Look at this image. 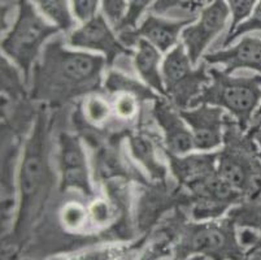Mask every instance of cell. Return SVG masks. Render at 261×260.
Instances as JSON below:
<instances>
[{"instance_id":"7c38bea8","label":"cell","mask_w":261,"mask_h":260,"mask_svg":"<svg viewBox=\"0 0 261 260\" xmlns=\"http://www.w3.org/2000/svg\"><path fill=\"white\" fill-rule=\"evenodd\" d=\"M194 20L195 17L182 21H169L153 14H148L139 29H127L120 32V40L125 46H130L137 43L139 38H144L161 52H167L168 50L178 44V35L182 28L190 25Z\"/></svg>"},{"instance_id":"83f0119b","label":"cell","mask_w":261,"mask_h":260,"mask_svg":"<svg viewBox=\"0 0 261 260\" xmlns=\"http://www.w3.org/2000/svg\"><path fill=\"white\" fill-rule=\"evenodd\" d=\"M85 111H86V116L89 117L90 121H94V123H103V121L107 120V117H108L109 106L107 104V102H104L100 98L92 97L87 100Z\"/></svg>"},{"instance_id":"8fae6325","label":"cell","mask_w":261,"mask_h":260,"mask_svg":"<svg viewBox=\"0 0 261 260\" xmlns=\"http://www.w3.org/2000/svg\"><path fill=\"white\" fill-rule=\"evenodd\" d=\"M109 25L111 23L107 22L104 16L96 14L84 26L74 30L68 38V43L73 47L103 52L107 64L112 65L120 55H133V51L117 39Z\"/></svg>"},{"instance_id":"d6a6232c","label":"cell","mask_w":261,"mask_h":260,"mask_svg":"<svg viewBox=\"0 0 261 260\" xmlns=\"http://www.w3.org/2000/svg\"><path fill=\"white\" fill-rule=\"evenodd\" d=\"M253 120H255L257 124L261 121V104H260V107L257 108V111H256L255 116H253Z\"/></svg>"},{"instance_id":"484cf974","label":"cell","mask_w":261,"mask_h":260,"mask_svg":"<svg viewBox=\"0 0 261 260\" xmlns=\"http://www.w3.org/2000/svg\"><path fill=\"white\" fill-rule=\"evenodd\" d=\"M86 218V208L80 203L66 204L61 212V220H63L64 225L70 229H77L84 225Z\"/></svg>"},{"instance_id":"7402d4cb","label":"cell","mask_w":261,"mask_h":260,"mask_svg":"<svg viewBox=\"0 0 261 260\" xmlns=\"http://www.w3.org/2000/svg\"><path fill=\"white\" fill-rule=\"evenodd\" d=\"M204 0H155L151 7V12L156 14L177 13V12H189L194 14L201 8Z\"/></svg>"},{"instance_id":"277c9868","label":"cell","mask_w":261,"mask_h":260,"mask_svg":"<svg viewBox=\"0 0 261 260\" xmlns=\"http://www.w3.org/2000/svg\"><path fill=\"white\" fill-rule=\"evenodd\" d=\"M226 132L224 135L225 147L218 152L217 172L220 177L232 189L251 200L261 194V159L257 149H253L250 137H242L243 132L226 119Z\"/></svg>"},{"instance_id":"f546056e","label":"cell","mask_w":261,"mask_h":260,"mask_svg":"<svg viewBox=\"0 0 261 260\" xmlns=\"http://www.w3.org/2000/svg\"><path fill=\"white\" fill-rule=\"evenodd\" d=\"M116 113L122 119H129L132 117L133 114L137 111V100L135 98H133L132 95L125 92L123 95H121L117 100H116L115 104Z\"/></svg>"},{"instance_id":"9c48e42d","label":"cell","mask_w":261,"mask_h":260,"mask_svg":"<svg viewBox=\"0 0 261 260\" xmlns=\"http://www.w3.org/2000/svg\"><path fill=\"white\" fill-rule=\"evenodd\" d=\"M59 169L61 182L60 190H75L85 197H94V189L90 182L86 154L80 138L69 133L59 135Z\"/></svg>"},{"instance_id":"2e32d148","label":"cell","mask_w":261,"mask_h":260,"mask_svg":"<svg viewBox=\"0 0 261 260\" xmlns=\"http://www.w3.org/2000/svg\"><path fill=\"white\" fill-rule=\"evenodd\" d=\"M170 169L173 175L181 185L190 187L194 183L215 175L217 172L218 152L216 154H195L179 157V155L172 154L167 150Z\"/></svg>"},{"instance_id":"4dcf8cb0","label":"cell","mask_w":261,"mask_h":260,"mask_svg":"<svg viewBox=\"0 0 261 260\" xmlns=\"http://www.w3.org/2000/svg\"><path fill=\"white\" fill-rule=\"evenodd\" d=\"M90 214H91L92 220L98 225L106 224L109 220V216H111V212H109V208L106 202H95L92 204L91 209H90Z\"/></svg>"},{"instance_id":"4fadbf2b","label":"cell","mask_w":261,"mask_h":260,"mask_svg":"<svg viewBox=\"0 0 261 260\" xmlns=\"http://www.w3.org/2000/svg\"><path fill=\"white\" fill-rule=\"evenodd\" d=\"M15 133L2 130V241H6L12 229L16 206L15 160L17 146Z\"/></svg>"},{"instance_id":"cb8c5ba5","label":"cell","mask_w":261,"mask_h":260,"mask_svg":"<svg viewBox=\"0 0 261 260\" xmlns=\"http://www.w3.org/2000/svg\"><path fill=\"white\" fill-rule=\"evenodd\" d=\"M211 2V0H208ZM258 0H226V3L229 4L230 13H231V25H230V30L227 33L226 37L231 35L234 33L238 25L243 22L244 20L250 17L251 13L255 9L256 4Z\"/></svg>"},{"instance_id":"6da1fadb","label":"cell","mask_w":261,"mask_h":260,"mask_svg":"<svg viewBox=\"0 0 261 260\" xmlns=\"http://www.w3.org/2000/svg\"><path fill=\"white\" fill-rule=\"evenodd\" d=\"M107 59L64 49L60 39L44 47L42 59L33 68L32 98L49 106L61 104L100 90Z\"/></svg>"},{"instance_id":"7a4b0ae2","label":"cell","mask_w":261,"mask_h":260,"mask_svg":"<svg viewBox=\"0 0 261 260\" xmlns=\"http://www.w3.org/2000/svg\"><path fill=\"white\" fill-rule=\"evenodd\" d=\"M48 119L46 112L40 111L32 134L26 140L18 173L20 202L13 228L17 241L23 240L37 220L52 185V172L48 163Z\"/></svg>"},{"instance_id":"9a60e30c","label":"cell","mask_w":261,"mask_h":260,"mask_svg":"<svg viewBox=\"0 0 261 260\" xmlns=\"http://www.w3.org/2000/svg\"><path fill=\"white\" fill-rule=\"evenodd\" d=\"M204 60L208 64H221L229 75L242 68L252 69L261 75V38L244 37L231 49L204 55Z\"/></svg>"},{"instance_id":"ba28073f","label":"cell","mask_w":261,"mask_h":260,"mask_svg":"<svg viewBox=\"0 0 261 260\" xmlns=\"http://www.w3.org/2000/svg\"><path fill=\"white\" fill-rule=\"evenodd\" d=\"M229 14L230 8L226 0H211L201 11L198 22L182 30V43L194 65L199 63L213 38L224 30Z\"/></svg>"},{"instance_id":"603a6c76","label":"cell","mask_w":261,"mask_h":260,"mask_svg":"<svg viewBox=\"0 0 261 260\" xmlns=\"http://www.w3.org/2000/svg\"><path fill=\"white\" fill-rule=\"evenodd\" d=\"M101 9L116 32H120L127 13V0H101Z\"/></svg>"},{"instance_id":"30bf717a","label":"cell","mask_w":261,"mask_h":260,"mask_svg":"<svg viewBox=\"0 0 261 260\" xmlns=\"http://www.w3.org/2000/svg\"><path fill=\"white\" fill-rule=\"evenodd\" d=\"M182 119L190 126L194 138V149L211 151L224 142V124L226 117L221 107L199 104L196 107L179 109Z\"/></svg>"},{"instance_id":"4316f807","label":"cell","mask_w":261,"mask_h":260,"mask_svg":"<svg viewBox=\"0 0 261 260\" xmlns=\"http://www.w3.org/2000/svg\"><path fill=\"white\" fill-rule=\"evenodd\" d=\"M152 0H127V13L123 20L120 32L127 30V29H134L143 12L148 8ZM118 32V33H120Z\"/></svg>"},{"instance_id":"f1b7e54d","label":"cell","mask_w":261,"mask_h":260,"mask_svg":"<svg viewBox=\"0 0 261 260\" xmlns=\"http://www.w3.org/2000/svg\"><path fill=\"white\" fill-rule=\"evenodd\" d=\"M75 17L82 22L91 20L96 16L99 0H72Z\"/></svg>"},{"instance_id":"ffe728a7","label":"cell","mask_w":261,"mask_h":260,"mask_svg":"<svg viewBox=\"0 0 261 260\" xmlns=\"http://www.w3.org/2000/svg\"><path fill=\"white\" fill-rule=\"evenodd\" d=\"M35 3L42 13L63 32H69L74 26L68 0H35Z\"/></svg>"},{"instance_id":"1f68e13d","label":"cell","mask_w":261,"mask_h":260,"mask_svg":"<svg viewBox=\"0 0 261 260\" xmlns=\"http://www.w3.org/2000/svg\"><path fill=\"white\" fill-rule=\"evenodd\" d=\"M251 135L255 138L256 143H257V155L261 159V129L260 128H253V130L251 132Z\"/></svg>"},{"instance_id":"44dd1931","label":"cell","mask_w":261,"mask_h":260,"mask_svg":"<svg viewBox=\"0 0 261 260\" xmlns=\"http://www.w3.org/2000/svg\"><path fill=\"white\" fill-rule=\"evenodd\" d=\"M106 87L111 92L125 91L127 94H134L135 97L142 98V99H148V98L158 99L159 98L151 90L142 86L141 83H138L133 78L125 77V76L120 75V73H111L106 82Z\"/></svg>"},{"instance_id":"ac0fdd59","label":"cell","mask_w":261,"mask_h":260,"mask_svg":"<svg viewBox=\"0 0 261 260\" xmlns=\"http://www.w3.org/2000/svg\"><path fill=\"white\" fill-rule=\"evenodd\" d=\"M129 146L132 150L133 156L137 159L141 164H143L144 168L149 172L151 177L160 181L165 178L167 171L163 164H160L156 159L155 147H153L151 139L144 135H132L129 139Z\"/></svg>"},{"instance_id":"e0dca14e","label":"cell","mask_w":261,"mask_h":260,"mask_svg":"<svg viewBox=\"0 0 261 260\" xmlns=\"http://www.w3.org/2000/svg\"><path fill=\"white\" fill-rule=\"evenodd\" d=\"M135 44L138 50L134 55V64L141 78L151 89L158 91L163 97H168L163 76L159 72V63H160L159 50L144 38H139Z\"/></svg>"},{"instance_id":"d6986e66","label":"cell","mask_w":261,"mask_h":260,"mask_svg":"<svg viewBox=\"0 0 261 260\" xmlns=\"http://www.w3.org/2000/svg\"><path fill=\"white\" fill-rule=\"evenodd\" d=\"M229 219L237 226L257 232L261 238V194L248 203L232 208L229 212Z\"/></svg>"},{"instance_id":"8992f818","label":"cell","mask_w":261,"mask_h":260,"mask_svg":"<svg viewBox=\"0 0 261 260\" xmlns=\"http://www.w3.org/2000/svg\"><path fill=\"white\" fill-rule=\"evenodd\" d=\"M192 66L185 44L178 43L165 57L161 68L167 95L181 109L189 108L192 100L203 91L204 86L211 82L210 69L205 64L196 69Z\"/></svg>"},{"instance_id":"3957f363","label":"cell","mask_w":261,"mask_h":260,"mask_svg":"<svg viewBox=\"0 0 261 260\" xmlns=\"http://www.w3.org/2000/svg\"><path fill=\"white\" fill-rule=\"evenodd\" d=\"M210 75L211 82L204 86L189 108L210 104L227 109L244 132L252 123L261 102V75L231 77L215 68L210 69Z\"/></svg>"},{"instance_id":"d4e9b609","label":"cell","mask_w":261,"mask_h":260,"mask_svg":"<svg viewBox=\"0 0 261 260\" xmlns=\"http://www.w3.org/2000/svg\"><path fill=\"white\" fill-rule=\"evenodd\" d=\"M256 30H261V0H258L257 4H256L255 9L251 13V16L247 20H244L243 22H241L238 25V28L234 30L231 35L225 38L224 40V47H226L227 44L232 42V40L236 39L237 37L242 34H247V33L251 32H256Z\"/></svg>"},{"instance_id":"52a82bcc","label":"cell","mask_w":261,"mask_h":260,"mask_svg":"<svg viewBox=\"0 0 261 260\" xmlns=\"http://www.w3.org/2000/svg\"><path fill=\"white\" fill-rule=\"evenodd\" d=\"M236 224L227 219L222 223L190 225L177 245V257L204 255L208 257H243V251L237 241Z\"/></svg>"},{"instance_id":"5bb4252c","label":"cell","mask_w":261,"mask_h":260,"mask_svg":"<svg viewBox=\"0 0 261 260\" xmlns=\"http://www.w3.org/2000/svg\"><path fill=\"white\" fill-rule=\"evenodd\" d=\"M153 116L158 121L159 126L163 129L164 140L167 145V150L175 155H186L194 149V138L191 130L185 125L179 112H175L169 104L163 99H156L153 107Z\"/></svg>"},{"instance_id":"836d02e7","label":"cell","mask_w":261,"mask_h":260,"mask_svg":"<svg viewBox=\"0 0 261 260\" xmlns=\"http://www.w3.org/2000/svg\"><path fill=\"white\" fill-rule=\"evenodd\" d=\"M253 128H260L261 129V121H260V123H258L257 126H253Z\"/></svg>"},{"instance_id":"5b68a950","label":"cell","mask_w":261,"mask_h":260,"mask_svg":"<svg viewBox=\"0 0 261 260\" xmlns=\"http://www.w3.org/2000/svg\"><path fill=\"white\" fill-rule=\"evenodd\" d=\"M60 29L47 22L30 0H18V13L13 28L2 40V52L11 59L29 81L33 64L43 43Z\"/></svg>"}]
</instances>
